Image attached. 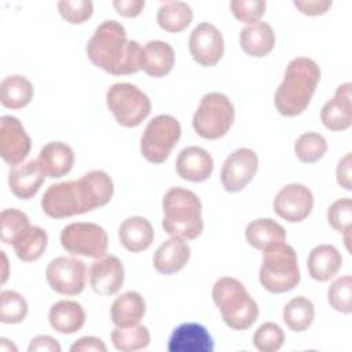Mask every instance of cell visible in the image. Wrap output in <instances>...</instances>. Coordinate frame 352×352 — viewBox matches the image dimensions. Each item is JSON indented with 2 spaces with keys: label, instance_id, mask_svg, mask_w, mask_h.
<instances>
[{
  "label": "cell",
  "instance_id": "cb8c5ba5",
  "mask_svg": "<svg viewBox=\"0 0 352 352\" xmlns=\"http://www.w3.org/2000/svg\"><path fill=\"white\" fill-rule=\"evenodd\" d=\"M239 44L249 56L263 58L272 51L275 45V33L267 22L257 21L241 30Z\"/></svg>",
  "mask_w": 352,
  "mask_h": 352
},
{
  "label": "cell",
  "instance_id": "5b68a950",
  "mask_svg": "<svg viewBox=\"0 0 352 352\" xmlns=\"http://www.w3.org/2000/svg\"><path fill=\"white\" fill-rule=\"evenodd\" d=\"M216 307L224 323L232 330L249 329L258 316V305L250 297L241 280L223 276L216 280L212 290Z\"/></svg>",
  "mask_w": 352,
  "mask_h": 352
},
{
  "label": "cell",
  "instance_id": "6da1fadb",
  "mask_svg": "<svg viewBox=\"0 0 352 352\" xmlns=\"http://www.w3.org/2000/svg\"><path fill=\"white\" fill-rule=\"evenodd\" d=\"M113 194L111 177L103 170H91L78 180L51 184L41 198V208L48 217L63 219L104 206Z\"/></svg>",
  "mask_w": 352,
  "mask_h": 352
},
{
  "label": "cell",
  "instance_id": "f6af8a7d",
  "mask_svg": "<svg viewBox=\"0 0 352 352\" xmlns=\"http://www.w3.org/2000/svg\"><path fill=\"white\" fill-rule=\"evenodd\" d=\"M113 7L120 15L135 18L144 8V0H114Z\"/></svg>",
  "mask_w": 352,
  "mask_h": 352
},
{
  "label": "cell",
  "instance_id": "9c48e42d",
  "mask_svg": "<svg viewBox=\"0 0 352 352\" xmlns=\"http://www.w3.org/2000/svg\"><path fill=\"white\" fill-rule=\"evenodd\" d=\"M182 128L169 114H160L146 125L140 139V153L151 164H162L179 142Z\"/></svg>",
  "mask_w": 352,
  "mask_h": 352
},
{
  "label": "cell",
  "instance_id": "2e32d148",
  "mask_svg": "<svg viewBox=\"0 0 352 352\" xmlns=\"http://www.w3.org/2000/svg\"><path fill=\"white\" fill-rule=\"evenodd\" d=\"M124 283V267L118 257L104 254L95 260L89 268V285L96 294L113 296Z\"/></svg>",
  "mask_w": 352,
  "mask_h": 352
},
{
  "label": "cell",
  "instance_id": "4dcf8cb0",
  "mask_svg": "<svg viewBox=\"0 0 352 352\" xmlns=\"http://www.w3.org/2000/svg\"><path fill=\"white\" fill-rule=\"evenodd\" d=\"M32 82L19 74L8 76L1 81L0 85V100L7 109H22L33 99Z\"/></svg>",
  "mask_w": 352,
  "mask_h": 352
},
{
  "label": "cell",
  "instance_id": "9a60e30c",
  "mask_svg": "<svg viewBox=\"0 0 352 352\" xmlns=\"http://www.w3.org/2000/svg\"><path fill=\"white\" fill-rule=\"evenodd\" d=\"M32 142L16 117L0 118V155L10 165L21 164L29 154Z\"/></svg>",
  "mask_w": 352,
  "mask_h": 352
},
{
  "label": "cell",
  "instance_id": "ab89813d",
  "mask_svg": "<svg viewBox=\"0 0 352 352\" xmlns=\"http://www.w3.org/2000/svg\"><path fill=\"white\" fill-rule=\"evenodd\" d=\"M56 7L60 16L73 25L84 23L94 12V4L91 0H62Z\"/></svg>",
  "mask_w": 352,
  "mask_h": 352
},
{
  "label": "cell",
  "instance_id": "4fadbf2b",
  "mask_svg": "<svg viewBox=\"0 0 352 352\" xmlns=\"http://www.w3.org/2000/svg\"><path fill=\"white\" fill-rule=\"evenodd\" d=\"M188 50L198 65L210 67L221 59L224 54V40L214 25L201 22L190 34Z\"/></svg>",
  "mask_w": 352,
  "mask_h": 352
},
{
  "label": "cell",
  "instance_id": "44dd1931",
  "mask_svg": "<svg viewBox=\"0 0 352 352\" xmlns=\"http://www.w3.org/2000/svg\"><path fill=\"white\" fill-rule=\"evenodd\" d=\"M175 65V51L170 44L161 40H151L142 48L140 70L151 77L168 74Z\"/></svg>",
  "mask_w": 352,
  "mask_h": 352
},
{
  "label": "cell",
  "instance_id": "8fae6325",
  "mask_svg": "<svg viewBox=\"0 0 352 352\" xmlns=\"http://www.w3.org/2000/svg\"><path fill=\"white\" fill-rule=\"evenodd\" d=\"M45 278L52 290L63 296L80 294L87 282V267L84 261L74 257H56L50 261Z\"/></svg>",
  "mask_w": 352,
  "mask_h": 352
},
{
  "label": "cell",
  "instance_id": "3957f363",
  "mask_svg": "<svg viewBox=\"0 0 352 352\" xmlns=\"http://www.w3.org/2000/svg\"><path fill=\"white\" fill-rule=\"evenodd\" d=\"M319 80L320 69L315 60L305 56L292 59L274 96L279 114L285 117L301 114L309 104Z\"/></svg>",
  "mask_w": 352,
  "mask_h": 352
},
{
  "label": "cell",
  "instance_id": "7402d4cb",
  "mask_svg": "<svg viewBox=\"0 0 352 352\" xmlns=\"http://www.w3.org/2000/svg\"><path fill=\"white\" fill-rule=\"evenodd\" d=\"M190 258V246L184 239L172 236L162 242L154 253V268L162 275H170L180 271Z\"/></svg>",
  "mask_w": 352,
  "mask_h": 352
},
{
  "label": "cell",
  "instance_id": "52a82bcc",
  "mask_svg": "<svg viewBox=\"0 0 352 352\" xmlns=\"http://www.w3.org/2000/svg\"><path fill=\"white\" fill-rule=\"evenodd\" d=\"M234 116V106L224 94L209 92L202 96L194 113L192 126L197 135L204 139H219L230 131Z\"/></svg>",
  "mask_w": 352,
  "mask_h": 352
},
{
  "label": "cell",
  "instance_id": "d6986e66",
  "mask_svg": "<svg viewBox=\"0 0 352 352\" xmlns=\"http://www.w3.org/2000/svg\"><path fill=\"white\" fill-rule=\"evenodd\" d=\"M45 172L43 170L37 160H30L15 165L8 173V186L11 192L19 199H30L40 190L45 180Z\"/></svg>",
  "mask_w": 352,
  "mask_h": 352
},
{
  "label": "cell",
  "instance_id": "e0dca14e",
  "mask_svg": "<svg viewBox=\"0 0 352 352\" xmlns=\"http://www.w3.org/2000/svg\"><path fill=\"white\" fill-rule=\"evenodd\" d=\"M323 125L330 131H345L352 124V84H341L320 111Z\"/></svg>",
  "mask_w": 352,
  "mask_h": 352
},
{
  "label": "cell",
  "instance_id": "484cf974",
  "mask_svg": "<svg viewBox=\"0 0 352 352\" xmlns=\"http://www.w3.org/2000/svg\"><path fill=\"white\" fill-rule=\"evenodd\" d=\"M118 236L126 250L138 253L146 250L153 243L154 230L147 219L142 216H132L121 223Z\"/></svg>",
  "mask_w": 352,
  "mask_h": 352
},
{
  "label": "cell",
  "instance_id": "8992f818",
  "mask_svg": "<svg viewBox=\"0 0 352 352\" xmlns=\"http://www.w3.org/2000/svg\"><path fill=\"white\" fill-rule=\"evenodd\" d=\"M258 279L261 286L270 293H286L294 289L300 282L294 249L285 241L264 248Z\"/></svg>",
  "mask_w": 352,
  "mask_h": 352
},
{
  "label": "cell",
  "instance_id": "ac0fdd59",
  "mask_svg": "<svg viewBox=\"0 0 352 352\" xmlns=\"http://www.w3.org/2000/svg\"><path fill=\"white\" fill-rule=\"evenodd\" d=\"M169 352H212L214 344L212 336L199 323H182L170 334Z\"/></svg>",
  "mask_w": 352,
  "mask_h": 352
},
{
  "label": "cell",
  "instance_id": "5bb4252c",
  "mask_svg": "<svg viewBox=\"0 0 352 352\" xmlns=\"http://www.w3.org/2000/svg\"><path fill=\"white\" fill-rule=\"evenodd\" d=\"M314 208L312 191L300 183L286 184L274 199L275 213L289 223L302 221Z\"/></svg>",
  "mask_w": 352,
  "mask_h": 352
},
{
  "label": "cell",
  "instance_id": "1f68e13d",
  "mask_svg": "<svg viewBox=\"0 0 352 352\" xmlns=\"http://www.w3.org/2000/svg\"><path fill=\"white\" fill-rule=\"evenodd\" d=\"M192 21V10L184 1H165L160 6L157 12L158 25L169 33H179L184 30Z\"/></svg>",
  "mask_w": 352,
  "mask_h": 352
},
{
  "label": "cell",
  "instance_id": "7c38bea8",
  "mask_svg": "<svg viewBox=\"0 0 352 352\" xmlns=\"http://www.w3.org/2000/svg\"><path fill=\"white\" fill-rule=\"evenodd\" d=\"M258 168L257 154L242 147L231 153L223 164L220 179L226 191L238 192L243 190L254 177Z\"/></svg>",
  "mask_w": 352,
  "mask_h": 352
},
{
  "label": "cell",
  "instance_id": "f546056e",
  "mask_svg": "<svg viewBox=\"0 0 352 352\" xmlns=\"http://www.w3.org/2000/svg\"><path fill=\"white\" fill-rule=\"evenodd\" d=\"M47 232L37 226H29L16 236V239L12 242V246L19 260L30 263L38 260L43 256L47 249Z\"/></svg>",
  "mask_w": 352,
  "mask_h": 352
},
{
  "label": "cell",
  "instance_id": "f35d334b",
  "mask_svg": "<svg viewBox=\"0 0 352 352\" xmlns=\"http://www.w3.org/2000/svg\"><path fill=\"white\" fill-rule=\"evenodd\" d=\"M285 334L279 324L274 322L263 323L253 336L254 346L261 352H275L283 345Z\"/></svg>",
  "mask_w": 352,
  "mask_h": 352
},
{
  "label": "cell",
  "instance_id": "277c9868",
  "mask_svg": "<svg viewBox=\"0 0 352 352\" xmlns=\"http://www.w3.org/2000/svg\"><path fill=\"white\" fill-rule=\"evenodd\" d=\"M164 230L179 239H195L204 231L202 205L195 192L183 187L169 188L162 199Z\"/></svg>",
  "mask_w": 352,
  "mask_h": 352
},
{
  "label": "cell",
  "instance_id": "c3c4849f",
  "mask_svg": "<svg viewBox=\"0 0 352 352\" xmlns=\"http://www.w3.org/2000/svg\"><path fill=\"white\" fill-rule=\"evenodd\" d=\"M1 341V344H0V349H8V351H11V349H14V351H16V348L12 345V344H7L8 342V340L7 338H1L0 340Z\"/></svg>",
  "mask_w": 352,
  "mask_h": 352
},
{
  "label": "cell",
  "instance_id": "30bf717a",
  "mask_svg": "<svg viewBox=\"0 0 352 352\" xmlns=\"http://www.w3.org/2000/svg\"><path fill=\"white\" fill-rule=\"evenodd\" d=\"M62 248L73 256L99 258L106 254L109 238L106 231L95 223H70L60 232Z\"/></svg>",
  "mask_w": 352,
  "mask_h": 352
},
{
  "label": "cell",
  "instance_id": "4316f807",
  "mask_svg": "<svg viewBox=\"0 0 352 352\" xmlns=\"http://www.w3.org/2000/svg\"><path fill=\"white\" fill-rule=\"evenodd\" d=\"M307 264L312 279L327 282L340 271L342 257L333 245L323 243L311 250Z\"/></svg>",
  "mask_w": 352,
  "mask_h": 352
},
{
  "label": "cell",
  "instance_id": "ffe728a7",
  "mask_svg": "<svg viewBox=\"0 0 352 352\" xmlns=\"http://www.w3.org/2000/svg\"><path fill=\"white\" fill-rule=\"evenodd\" d=\"M213 170V158L202 147L190 146L183 148L176 160L177 175L192 183H201L209 179Z\"/></svg>",
  "mask_w": 352,
  "mask_h": 352
},
{
  "label": "cell",
  "instance_id": "e575fe53",
  "mask_svg": "<svg viewBox=\"0 0 352 352\" xmlns=\"http://www.w3.org/2000/svg\"><path fill=\"white\" fill-rule=\"evenodd\" d=\"M327 151L326 139L318 132H305L294 143V153L301 162L312 164L319 161Z\"/></svg>",
  "mask_w": 352,
  "mask_h": 352
},
{
  "label": "cell",
  "instance_id": "74e56055",
  "mask_svg": "<svg viewBox=\"0 0 352 352\" xmlns=\"http://www.w3.org/2000/svg\"><path fill=\"white\" fill-rule=\"evenodd\" d=\"M352 278L344 275L337 278L327 290V301L338 312L351 314L352 311Z\"/></svg>",
  "mask_w": 352,
  "mask_h": 352
},
{
  "label": "cell",
  "instance_id": "8d00e7d4",
  "mask_svg": "<svg viewBox=\"0 0 352 352\" xmlns=\"http://www.w3.org/2000/svg\"><path fill=\"white\" fill-rule=\"evenodd\" d=\"M0 224H1V242L7 245H12L16 236L30 226L29 217L26 216V213L15 208H8L1 212Z\"/></svg>",
  "mask_w": 352,
  "mask_h": 352
},
{
  "label": "cell",
  "instance_id": "603a6c76",
  "mask_svg": "<svg viewBox=\"0 0 352 352\" xmlns=\"http://www.w3.org/2000/svg\"><path fill=\"white\" fill-rule=\"evenodd\" d=\"M37 161L48 177L56 179L72 170L74 153L72 147L63 142H50L40 150Z\"/></svg>",
  "mask_w": 352,
  "mask_h": 352
},
{
  "label": "cell",
  "instance_id": "d6a6232c",
  "mask_svg": "<svg viewBox=\"0 0 352 352\" xmlns=\"http://www.w3.org/2000/svg\"><path fill=\"white\" fill-rule=\"evenodd\" d=\"M315 318V308L309 298L298 296L292 298L283 308V322L296 333L307 330Z\"/></svg>",
  "mask_w": 352,
  "mask_h": 352
},
{
  "label": "cell",
  "instance_id": "7bdbcfd3",
  "mask_svg": "<svg viewBox=\"0 0 352 352\" xmlns=\"http://www.w3.org/2000/svg\"><path fill=\"white\" fill-rule=\"evenodd\" d=\"M293 4L305 15H322L331 7L330 0H296Z\"/></svg>",
  "mask_w": 352,
  "mask_h": 352
},
{
  "label": "cell",
  "instance_id": "83f0119b",
  "mask_svg": "<svg viewBox=\"0 0 352 352\" xmlns=\"http://www.w3.org/2000/svg\"><path fill=\"white\" fill-rule=\"evenodd\" d=\"M146 312V302L138 292H125L117 297L110 309L111 320L118 327L138 324Z\"/></svg>",
  "mask_w": 352,
  "mask_h": 352
},
{
  "label": "cell",
  "instance_id": "836d02e7",
  "mask_svg": "<svg viewBox=\"0 0 352 352\" xmlns=\"http://www.w3.org/2000/svg\"><path fill=\"white\" fill-rule=\"evenodd\" d=\"M110 338L114 348L121 352L139 351L150 344V333L147 327L139 323L129 327L116 326L110 334Z\"/></svg>",
  "mask_w": 352,
  "mask_h": 352
},
{
  "label": "cell",
  "instance_id": "7dc6e473",
  "mask_svg": "<svg viewBox=\"0 0 352 352\" xmlns=\"http://www.w3.org/2000/svg\"><path fill=\"white\" fill-rule=\"evenodd\" d=\"M60 345L59 342L52 338L51 336H37L34 337L29 346L28 351L29 352H41V351H47V352H60Z\"/></svg>",
  "mask_w": 352,
  "mask_h": 352
},
{
  "label": "cell",
  "instance_id": "d590c367",
  "mask_svg": "<svg viewBox=\"0 0 352 352\" xmlns=\"http://www.w3.org/2000/svg\"><path fill=\"white\" fill-rule=\"evenodd\" d=\"M28 315V302L22 294L15 290H3L0 293V322L14 324L22 322Z\"/></svg>",
  "mask_w": 352,
  "mask_h": 352
},
{
  "label": "cell",
  "instance_id": "ba28073f",
  "mask_svg": "<svg viewBox=\"0 0 352 352\" xmlns=\"http://www.w3.org/2000/svg\"><path fill=\"white\" fill-rule=\"evenodd\" d=\"M106 103L116 121L125 128L140 125L151 111L148 96L129 82L113 84L107 89Z\"/></svg>",
  "mask_w": 352,
  "mask_h": 352
},
{
  "label": "cell",
  "instance_id": "ee69618b",
  "mask_svg": "<svg viewBox=\"0 0 352 352\" xmlns=\"http://www.w3.org/2000/svg\"><path fill=\"white\" fill-rule=\"evenodd\" d=\"M351 165H352V155L351 153H346L337 165L336 173H337V182L341 187L351 191L352 190V180H351Z\"/></svg>",
  "mask_w": 352,
  "mask_h": 352
},
{
  "label": "cell",
  "instance_id": "d4e9b609",
  "mask_svg": "<svg viewBox=\"0 0 352 352\" xmlns=\"http://www.w3.org/2000/svg\"><path fill=\"white\" fill-rule=\"evenodd\" d=\"M48 320L54 330L62 334H73L85 323V312L81 304L72 300H60L50 308Z\"/></svg>",
  "mask_w": 352,
  "mask_h": 352
},
{
  "label": "cell",
  "instance_id": "7a4b0ae2",
  "mask_svg": "<svg viewBox=\"0 0 352 352\" xmlns=\"http://www.w3.org/2000/svg\"><path fill=\"white\" fill-rule=\"evenodd\" d=\"M142 47L128 40L125 28L114 21H103L87 43V56L99 69L109 74H133L140 70Z\"/></svg>",
  "mask_w": 352,
  "mask_h": 352
},
{
  "label": "cell",
  "instance_id": "b9f144b4",
  "mask_svg": "<svg viewBox=\"0 0 352 352\" xmlns=\"http://www.w3.org/2000/svg\"><path fill=\"white\" fill-rule=\"evenodd\" d=\"M230 8L238 21L254 23L264 15L267 3L264 0H238L231 1Z\"/></svg>",
  "mask_w": 352,
  "mask_h": 352
},
{
  "label": "cell",
  "instance_id": "bcb514c9",
  "mask_svg": "<svg viewBox=\"0 0 352 352\" xmlns=\"http://www.w3.org/2000/svg\"><path fill=\"white\" fill-rule=\"evenodd\" d=\"M72 352H106L104 342L98 337H81L72 346Z\"/></svg>",
  "mask_w": 352,
  "mask_h": 352
},
{
  "label": "cell",
  "instance_id": "60d3db41",
  "mask_svg": "<svg viewBox=\"0 0 352 352\" xmlns=\"http://www.w3.org/2000/svg\"><path fill=\"white\" fill-rule=\"evenodd\" d=\"M352 220V201L349 198H341L331 204L327 210L329 224L338 232L345 234L351 231Z\"/></svg>",
  "mask_w": 352,
  "mask_h": 352
},
{
  "label": "cell",
  "instance_id": "f1b7e54d",
  "mask_svg": "<svg viewBox=\"0 0 352 352\" xmlns=\"http://www.w3.org/2000/svg\"><path fill=\"white\" fill-rule=\"evenodd\" d=\"M245 238L252 248L263 250L268 245L283 242L286 239V231L272 219H257L248 224Z\"/></svg>",
  "mask_w": 352,
  "mask_h": 352
}]
</instances>
